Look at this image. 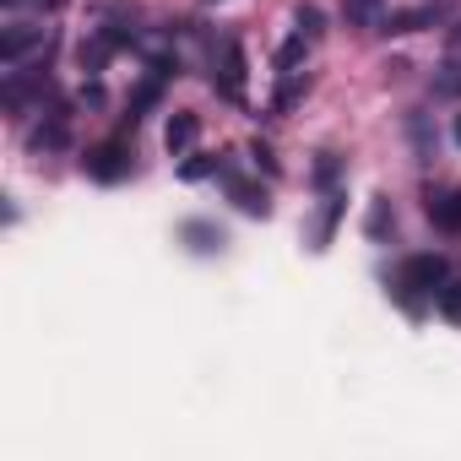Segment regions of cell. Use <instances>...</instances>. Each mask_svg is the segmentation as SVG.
Instances as JSON below:
<instances>
[{
  "mask_svg": "<svg viewBox=\"0 0 461 461\" xmlns=\"http://www.w3.org/2000/svg\"><path fill=\"white\" fill-rule=\"evenodd\" d=\"M212 87L228 104H245V50H240V39H222L212 50Z\"/></svg>",
  "mask_w": 461,
  "mask_h": 461,
  "instance_id": "1",
  "label": "cell"
},
{
  "mask_svg": "<svg viewBox=\"0 0 461 461\" xmlns=\"http://www.w3.org/2000/svg\"><path fill=\"white\" fill-rule=\"evenodd\" d=\"M445 283H450V277H445V261H439V256H407V261H402V277H396V294L412 304V294H429V299H434Z\"/></svg>",
  "mask_w": 461,
  "mask_h": 461,
  "instance_id": "2",
  "label": "cell"
},
{
  "mask_svg": "<svg viewBox=\"0 0 461 461\" xmlns=\"http://www.w3.org/2000/svg\"><path fill=\"white\" fill-rule=\"evenodd\" d=\"M82 168H87L98 185H120V179L131 174V141H125V136H109V141H98V147L82 158Z\"/></svg>",
  "mask_w": 461,
  "mask_h": 461,
  "instance_id": "3",
  "label": "cell"
},
{
  "mask_svg": "<svg viewBox=\"0 0 461 461\" xmlns=\"http://www.w3.org/2000/svg\"><path fill=\"white\" fill-rule=\"evenodd\" d=\"M55 39L44 33V28H33V23H12L6 33H0V66H23V55L28 50H50Z\"/></svg>",
  "mask_w": 461,
  "mask_h": 461,
  "instance_id": "4",
  "label": "cell"
},
{
  "mask_svg": "<svg viewBox=\"0 0 461 461\" xmlns=\"http://www.w3.org/2000/svg\"><path fill=\"white\" fill-rule=\"evenodd\" d=\"M342 212H348V195H342V190H326V195H321V212L310 217V234H304V240H310V250H326V245H331Z\"/></svg>",
  "mask_w": 461,
  "mask_h": 461,
  "instance_id": "5",
  "label": "cell"
},
{
  "mask_svg": "<svg viewBox=\"0 0 461 461\" xmlns=\"http://www.w3.org/2000/svg\"><path fill=\"white\" fill-rule=\"evenodd\" d=\"M222 185H228V201H234L240 212H250V217H272V201H267V190L261 185H250L245 174H234L222 163Z\"/></svg>",
  "mask_w": 461,
  "mask_h": 461,
  "instance_id": "6",
  "label": "cell"
},
{
  "mask_svg": "<svg viewBox=\"0 0 461 461\" xmlns=\"http://www.w3.org/2000/svg\"><path fill=\"white\" fill-rule=\"evenodd\" d=\"M28 147H33V152H66V147H71V114H66V104H55V109L44 114V125L33 131Z\"/></svg>",
  "mask_w": 461,
  "mask_h": 461,
  "instance_id": "7",
  "label": "cell"
},
{
  "mask_svg": "<svg viewBox=\"0 0 461 461\" xmlns=\"http://www.w3.org/2000/svg\"><path fill=\"white\" fill-rule=\"evenodd\" d=\"M179 240L195 250V256H217L222 245H228V234H222V228L217 222H206V217H190L185 228H179Z\"/></svg>",
  "mask_w": 461,
  "mask_h": 461,
  "instance_id": "8",
  "label": "cell"
},
{
  "mask_svg": "<svg viewBox=\"0 0 461 461\" xmlns=\"http://www.w3.org/2000/svg\"><path fill=\"white\" fill-rule=\"evenodd\" d=\"M195 136H201V114L174 109V114H168V131H163V147L179 158V152H190V147H195Z\"/></svg>",
  "mask_w": 461,
  "mask_h": 461,
  "instance_id": "9",
  "label": "cell"
},
{
  "mask_svg": "<svg viewBox=\"0 0 461 461\" xmlns=\"http://www.w3.org/2000/svg\"><path fill=\"white\" fill-rule=\"evenodd\" d=\"M429 222L439 228V234H461V185L429 195Z\"/></svg>",
  "mask_w": 461,
  "mask_h": 461,
  "instance_id": "10",
  "label": "cell"
},
{
  "mask_svg": "<svg viewBox=\"0 0 461 461\" xmlns=\"http://www.w3.org/2000/svg\"><path fill=\"white\" fill-rule=\"evenodd\" d=\"M439 17H445L439 6H412V12H385V23H380V33H391V39H396V33H418V28H434Z\"/></svg>",
  "mask_w": 461,
  "mask_h": 461,
  "instance_id": "11",
  "label": "cell"
},
{
  "mask_svg": "<svg viewBox=\"0 0 461 461\" xmlns=\"http://www.w3.org/2000/svg\"><path fill=\"white\" fill-rule=\"evenodd\" d=\"M342 17H348V28H358V33H380L385 0H342Z\"/></svg>",
  "mask_w": 461,
  "mask_h": 461,
  "instance_id": "12",
  "label": "cell"
},
{
  "mask_svg": "<svg viewBox=\"0 0 461 461\" xmlns=\"http://www.w3.org/2000/svg\"><path fill=\"white\" fill-rule=\"evenodd\" d=\"M364 234H369V240L396 234V206H391V195H375V201H369V222H364Z\"/></svg>",
  "mask_w": 461,
  "mask_h": 461,
  "instance_id": "13",
  "label": "cell"
},
{
  "mask_svg": "<svg viewBox=\"0 0 461 461\" xmlns=\"http://www.w3.org/2000/svg\"><path fill=\"white\" fill-rule=\"evenodd\" d=\"M304 87H310V77H304V71H283V87H277L272 109H277V114H288V109H294V98H299Z\"/></svg>",
  "mask_w": 461,
  "mask_h": 461,
  "instance_id": "14",
  "label": "cell"
},
{
  "mask_svg": "<svg viewBox=\"0 0 461 461\" xmlns=\"http://www.w3.org/2000/svg\"><path fill=\"white\" fill-rule=\"evenodd\" d=\"M434 310H439L450 326H461V283H445V288L434 294Z\"/></svg>",
  "mask_w": 461,
  "mask_h": 461,
  "instance_id": "15",
  "label": "cell"
},
{
  "mask_svg": "<svg viewBox=\"0 0 461 461\" xmlns=\"http://www.w3.org/2000/svg\"><path fill=\"white\" fill-rule=\"evenodd\" d=\"M294 28H299V33L315 44V39L326 33V17H321V6H299V12H294Z\"/></svg>",
  "mask_w": 461,
  "mask_h": 461,
  "instance_id": "16",
  "label": "cell"
},
{
  "mask_svg": "<svg viewBox=\"0 0 461 461\" xmlns=\"http://www.w3.org/2000/svg\"><path fill=\"white\" fill-rule=\"evenodd\" d=\"M337 179H342V158H337V152H321V158H315V185H321V190H337Z\"/></svg>",
  "mask_w": 461,
  "mask_h": 461,
  "instance_id": "17",
  "label": "cell"
},
{
  "mask_svg": "<svg viewBox=\"0 0 461 461\" xmlns=\"http://www.w3.org/2000/svg\"><path fill=\"white\" fill-rule=\"evenodd\" d=\"M206 174H222V158H201V152H195L190 163H179V179H190V185L206 179Z\"/></svg>",
  "mask_w": 461,
  "mask_h": 461,
  "instance_id": "18",
  "label": "cell"
},
{
  "mask_svg": "<svg viewBox=\"0 0 461 461\" xmlns=\"http://www.w3.org/2000/svg\"><path fill=\"white\" fill-rule=\"evenodd\" d=\"M304 44H310L304 33H299V39H288V44H283V55H277V71H299V60H304Z\"/></svg>",
  "mask_w": 461,
  "mask_h": 461,
  "instance_id": "19",
  "label": "cell"
},
{
  "mask_svg": "<svg viewBox=\"0 0 461 461\" xmlns=\"http://www.w3.org/2000/svg\"><path fill=\"white\" fill-rule=\"evenodd\" d=\"M439 93H450V98H461V60H450L445 71H439V82H434Z\"/></svg>",
  "mask_w": 461,
  "mask_h": 461,
  "instance_id": "20",
  "label": "cell"
},
{
  "mask_svg": "<svg viewBox=\"0 0 461 461\" xmlns=\"http://www.w3.org/2000/svg\"><path fill=\"white\" fill-rule=\"evenodd\" d=\"M250 158H256V168L277 174V158H272V147H267V141H250Z\"/></svg>",
  "mask_w": 461,
  "mask_h": 461,
  "instance_id": "21",
  "label": "cell"
},
{
  "mask_svg": "<svg viewBox=\"0 0 461 461\" xmlns=\"http://www.w3.org/2000/svg\"><path fill=\"white\" fill-rule=\"evenodd\" d=\"M450 55H461V23L450 28Z\"/></svg>",
  "mask_w": 461,
  "mask_h": 461,
  "instance_id": "22",
  "label": "cell"
},
{
  "mask_svg": "<svg viewBox=\"0 0 461 461\" xmlns=\"http://www.w3.org/2000/svg\"><path fill=\"white\" fill-rule=\"evenodd\" d=\"M456 141H461V120H456Z\"/></svg>",
  "mask_w": 461,
  "mask_h": 461,
  "instance_id": "23",
  "label": "cell"
},
{
  "mask_svg": "<svg viewBox=\"0 0 461 461\" xmlns=\"http://www.w3.org/2000/svg\"><path fill=\"white\" fill-rule=\"evenodd\" d=\"M0 6H17V0H0Z\"/></svg>",
  "mask_w": 461,
  "mask_h": 461,
  "instance_id": "24",
  "label": "cell"
}]
</instances>
